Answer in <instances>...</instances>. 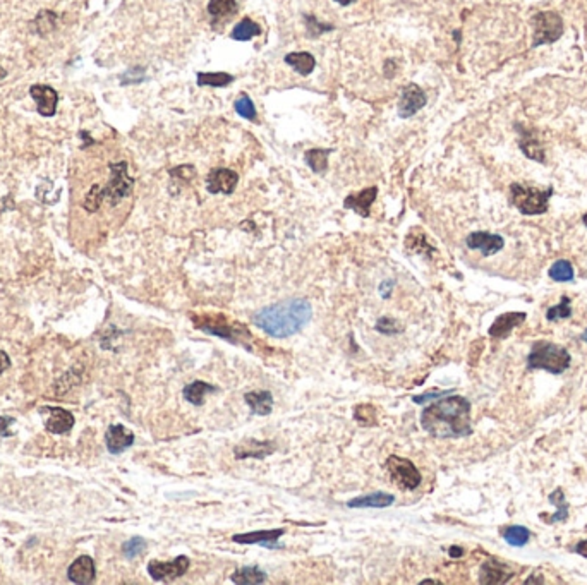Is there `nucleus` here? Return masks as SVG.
Listing matches in <instances>:
<instances>
[{
    "mask_svg": "<svg viewBox=\"0 0 587 585\" xmlns=\"http://www.w3.org/2000/svg\"><path fill=\"white\" fill-rule=\"evenodd\" d=\"M419 421L433 438H465L472 433L471 402L458 395L442 399L424 408Z\"/></svg>",
    "mask_w": 587,
    "mask_h": 585,
    "instance_id": "nucleus-1",
    "label": "nucleus"
},
{
    "mask_svg": "<svg viewBox=\"0 0 587 585\" xmlns=\"http://www.w3.org/2000/svg\"><path fill=\"white\" fill-rule=\"evenodd\" d=\"M313 309L306 299H289L259 309L252 323L273 338H289L309 323Z\"/></svg>",
    "mask_w": 587,
    "mask_h": 585,
    "instance_id": "nucleus-2",
    "label": "nucleus"
},
{
    "mask_svg": "<svg viewBox=\"0 0 587 585\" xmlns=\"http://www.w3.org/2000/svg\"><path fill=\"white\" fill-rule=\"evenodd\" d=\"M110 180L105 187L93 186L84 200V209L90 213L97 211L104 201H108L110 205L115 206L124 198H127L133 191L134 180L127 175V163L119 161V163H110Z\"/></svg>",
    "mask_w": 587,
    "mask_h": 585,
    "instance_id": "nucleus-3",
    "label": "nucleus"
},
{
    "mask_svg": "<svg viewBox=\"0 0 587 585\" xmlns=\"http://www.w3.org/2000/svg\"><path fill=\"white\" fill-rule=\"evenodd\" d=\"M553 187H536L531 184L513 182L510 186V203L522 215H542L548 211V201Z\"/></svg>",
    "mask_w": 587,
    "mask_h": 585,
    "instance_id": "nucleus-4",
    "label": "nucleus"
},
{
    "mask_svg": "<svg viewBox=\"0 0 587 585\" xmlns=\"http://www.w3.org/2000/svg\"><path fill=\"white\" fill-rule=\"evenodd\" d=\"M572 357L567 352V348L560 345L552 344V342H536L533 345L529 357H527V367L533 369H545L553 374L563 373L570 367Z\"/></svg>",
    "mask_w": 587,
    "mask_h": 585,
    "instance_id": "nucleus-5",
    "label": "nucleus"
},
{
    "mask_svg": "<svg viewBox=\"0 0 587 585\" xmlns=\"http://www.w3.org/2000/svg\"><path fill=\"white\" fill-rule=\"evenodd\" d=\"M533 49L558 42L563 35V21L555 10H542L533 17Z\"/></svg>",
    "mask_w": 587,
    "mask_h": 585,
    "instance_id": "nucleus-6",
    "label": "nucleus"
},
{
    "mask_svg": "<svg viewBox=\"0 0 587 585\" xmlns=\"http://www.w3.org/2000/svg\"><path fill=\"white\" fill-rule=\"evenodd\" d=\"M387 470L394 483L405 491H414L421 484V474L417 467L409 458H402L399 455H390L387 460Z\"/></svg>",
    "mask_w": 587,
    "mask_h": 585,
    "instance_id": "nucleus-7",
    "label": "nucleus"
},
{
    "mask_svg": "<svg viewBox=\"0 0 587 585\" xmlns=\"http://www.w3.org/2000/svg\"><path fill=\"white\" fill-rule=\"evenodd\" d=\"M189 558L181 554L172 561H152L148 565V573L156 582H168L182 577L189 570Z\"/></svg>",
    "mask_w": 587,
    "mask_h": 585,
    "instance_id": "nucleus-8",
    "label": "nucleus"
},
{
    "mask_svg": "<svg viewBox=\"0 0 587 585\" xmlns=\"http://www.w3.org/2000/svg\"><path fill=\"white\" fill-rule=\"evenodd\" d=\"M465 244L469 249L483 253V256H493L505 248V239L490 232H472L465 239Z\"/></svg>",
    "mask_w": 587,
    "mask_h": 585,
    "instance_id": "nucleus-9",
    "label": "nucleus"
},
{
    "mask_svg": "<svg viewBox=\"0 0 587 585\" xmlns=\"http://www.w3.org/2000/svg\"><path fill=\"white\" fill-rule=\"evenodd\" d=\"M29 95L36 102V109L42 117H54L57 113L58 93L49 84H33Z\"/></svg>",
    "mask_w": 587,
    "mask_h": 585,
    "instance_id": "nucleus-10",
    "label": "nucleus"
},
{
    "mask_svg": "<svg viewBox=\"0 0 587 585\" xmlns=\"http://www.w3.org/2000/svg\"><path fill=\"white\" fill-rule=\"evenodd\" d=\"M42 415L45 419V428L49 433L65 434L74 426V415L61 407H43Z\"/></svg>",
    "mask_w": 587,
    "mask_h": 585,
    "instance_id": "nucleus-11",
    "label": "nucleus"
},
{
    "mask_svg": "<svg viewBox=\"0 0 587 585\" xmlns=\"http://www.w3.org/2000/svg\"><path fill=\"white\" fill-rule=\"evenodd\" d=\"M237 182H239L237 172L230 170V168H214L208 174L207 189L211 194H232L236 191Z\"/></svg>",
    "mask_w": 587,
    "mask_h": 585,
    "instance_id": "nucleus-12",
    "label": "nucleus"
},
{
    "mask_svg": "<svg viewBox=\"0 0 587 585\" xmlns=\"http://www.w3.org/2000/svg\"><path fill=\"white\" fill-rule=\"evenodd\" d=\"M426 102L428 98L423 88H419L417 84H409L402 91L401 102H399V115L405 117V119L407 117H412L414 113L419 112L426 105Z\"/></svg>",
    "mask_w": 587,
    "mask_h": 585,
    "instance_id": "nucleus-13",
    "label": "nucleus"
},
{
    "mask_svg": "<svg viewBox=\"0 0 587 585\" xmlns=\"http://www.w3.org/2000/svg\"><path fill=\"white\" fill-rule=\"evenodd\" d=\"M105 443H107L110 454L119 455L126 451L129 447H133L134 433L124 428L122 424H112L107 434H105Z\"/></svg>",
    "mask_w": 587,
    "mask_h": 585,
    "instance_id": "nucleus-14",
    "label": "nucleus"
},
{
    "mask_svg": "<svg viewBox=\"0 0 587 585\" xmlns=\"http://www.w3.org/2000/svg\"><path fill=\"white\" fill-rule=\"evenodd\" d=\"M284 529H270V531H256V532H248V534H236L232 537L234 543L239 544H262L263 547H268V550H280L275 540L280 536H284Z\"/></svg>",
    "mask_w": 587,
    "mask_h": 585,
    "instance_id": "nucleus-15",
    "label": "nucleus"
},
{
    "mask_svg": "<svg viewBox=\"0 0 587 585\" xmlns=\"http://www.w3.org/2000/svg\"><path fill=\"white\" fill-rule=\"evenodd\" d=\"M513 577V572L510 566L505 563L498 561H486L483 563L479 572V582L481 584H505Z\"/></svg>",
    "mask_w": 587,
    "mask_h": 585,
    "instance_id": "nucleus-16",
    "label": "nucleus"
},
{
    "mask_svg": "<svg viewBox=\"0 0 587 585\" xmlns=\"http://www.w3.org/2000/svg\"><path fill=\"white\" fill-rule=\"evenodd\" d=\"M67 577L71 582L74 584H91L97 577V570H95V561L90 556H79L78 560L72 563L67 570Z\"/></svg>",
    "mask_w": 587,
    "mask_h": 585,
    "instance_id": "nucleus-17",
    "label": "nucleus"
},
{
    "mask_svg": "<svg viewBox=\"0 0 587 585\" xmlns=\"http://www.w3.org/2000/svg\"><path fill=\"white\" fill-rule=\"evenodd\" d=\"M526 319V312H507V314L498 316L490 326V337L493 338H505L512 333L513 328L522 325Z\"/></svg>",
    "mask_w": 587,
    "mask_h": 585,
    "instance_id": "nucleus-18",
    "label": "nucleus"
},
{
    "mask_svg": "<svg viewBox=\"0 0 587 585\" xmlns=\"http://www.w3.org/2000/svg\"><path fill=\"white\" fill-rule=\"evenodd\" d=\"M395 496L388 495V492L378 491L371 495L357 496V498L351 499L347 503L348 508H387V506L394 505Z\"/></svg>",
    "mask_w": 587,
    "mask_h": 585,
    "instance_id": "nucleus-19",
    "label": "nucleus"
},
{
    "mask_svg": "<svg viewBox=\"0 0 587 585\" xmlns=\"http://www.w3.org/2000/svg\"><path fill=\"white\" fill-rule=\"evenodd\" d=\"M376 187H368V189H362L361 193L351 194V196L344 201V205H346V208L348 209H354L357 215L369 216V208H371L373 201L376 200Z\"/></svg>",
    "mask_w": 587,
    "mask_h": 585,
    "instance_id": "nucleus-20",
    "label": "nucleus"
},
{
    "mask_svg": "<svg viewBox=\"0 0 587 585\" xmlns=\"http://www.w3.org/2000/svg\"><path fill=\"white\" fill-rule=\"evenodd\" d=\"M275 450L273 443H265V441L258 440H246L242 441L239 447H236V457L237 458H263L270 455Z\"/></svg>",
    "mask_w": 587,
    "mask_h": 585,
    "instance_id": "nucleus-21",
    "label": "nucleus"
},
{
    "mask_svg": "<svg viewBox=\"0 0 587 585\" xmlns=\"http://www.w3.org/2000/svg\"><path fill=\"white\" fill-rule=\"evenodd\" d=\"M244 400L256 415H268L273 410V395L266 390L246 393Z\"/></svg>",
    "mask_w": 587,
    "mask_h": 585,
    "instance_id": "nucleus-22",
    "label": "nucleus"
},
{
    "mask_svg": "<svg viewBox=\"0 0 587 585\" xmlns=\"http://www.w3.org/2000/svg\"><path fill=\"white\" fill-rule=\"evenodd\" d=\"M519 131H520L519 146L524 152V154H526L527 158H531V160H536V161H539V163H542V161H545V150H542L541 143L534 138L533 132L526 131V129H519Z\"/></svg>",
    "mask_w": 587,
    "mask_h": 585,
    "instance_id": "nucleus-23",
    "label": "nucleus"
},
{
    "mask_svg": "<svg viewBox=\"0 0 587 585\" xmlns=\"http://www.w3.org/2000/svg\"><path fill=\"white\" fill-rule=\"evenodd\" d=\"M232 582L241 585H258L266 582V573L259 566H242L232 573Z\"/></svg>",
    "mask_w": 587,
    "mask_h": 585,
    "instance_id": "nucleus-24",
    "label": "nucleus"
},
{
    "mask_svg": "<svg viewBox=\"0 0 587 585\" xmlns=\"http://www.w3.org/2000/svg\"><path fill=\"white\" fill-rule=\"evenodd\" d=\"M285 62H287L291 67L296 69L300 76H307L314 71L316 67V61L311 54L307 51H294V54L285 55Z\"/></svg>",
    "mask_w": 587,
    "mask_h": 585,
    "instance_id": "nucleus-25",
    "label": "nucleus"
},
{
    "mask_svg": "<svg viewBox=\"0 0 587 585\" xmlns=\"http://www.w3.org/2000/svg\"><path fill=\"white\" fill-rule=\"evenodd\" d=\"M214 392H216L215 386L208 385V383H204V381H193L184 386L182 395H184V399L189 403H193V406H203L204 396H207L208 393H214Z\"/></svg>",
    "mask_w": 587,
    "mask_h": 585,
    "instance_id": "nucleus-26",
    "label": "nucleus"
},
{
    "mask_svg": "<svg viewBox=\"0 0 587 585\" xmlns=\"http://www.w3.org/2000/svg\"><path fill=\"white\" fill-rule=\"evenodd\" d=\"M258 35H262V26L251 21L249 17H244L232 31V38L239 40V42H248V40L255 38Z\"/></svg>",
    "mask_w": 587,
    "mask_h": 585,
    "instance_id": "nucleus-27",
    "label": "nucleus"
},
{
    "mask_svg": "<svg viewBox=\"0 0 587 585\" xmlns=\"http://www.w3.org/2000/svg\"><path fill=\"white\" fill-rule=\"evenodd\" d=\"M234 81V76L227 72H198V86L223 88L229 86Z\"/></svg>",
    "mask_w": 587,
    "mask_h": 585,
    "instance_id": "nucleus-28",
    "label": "nucleus"
},
{
    "mask_svg": "<svg viewBox=\"0 0 587 585\" xmlns=\"http://www.w3.org/2000/svg\"><path fill=\"white\" fill-rule=\"evenodd\" d=\"M330 153H332V150H321V148L309 150V152L306 153V161L311 167V170L316 172V174H325L326 167H328Z\"/></svg>",
    "mask_w": 587,
    "mask_h": 585,
    "instance_id": "nucleus-29",
    "label": "nucleus"
},
{
    "mask_svg": "<svg viewBox=\"0 0 587 585\" xmlns=\"http://www.w3.org/2000/svg\"><path fill=\"white\" fill-rule=\"evenodd\" d=\"M237 10L236 0H210L208 2V14L215 19H222V17L230 16Z\"/></svg>",
    "mask_w": 587,
    "mask_h": 585,
    "instance_id": "nucleus-30",
    "label": "nucleus"
},
{
    "mask_svg": "<svg viewBox=\"0 0 587 585\" xmlns=\"http://www.w3.org/2000/svg\"><path fill=\"white\" fill-rule=\"evenodd\" d=\"M549 503L556 505V513L548 517V524H556V522H565L568 518V505L565 502V495L561 489H556L553 495H549Z\"/></svg>",
    "mask_w": 587,
    "mask_h": 585,
    "instance_id": "nucleus-31",
    "label": "nucleus"
},
{
    "mask_svg": "<svg viewBox=\"0 0 587 585\" xmlns=\"http://www.w3.org/2000/svg\"><path fill=\"white\" fill-rule=\"evenodd\" d=\"M548 275L555 282H572L574 280V266H572L570 261L560 259L549 268Z\"/></svg>",
    "mask_w": 587,
    "mask_h": 585,
    "instance_id": "nucleus-32",
    "label": "nucleus"
},
{
    "mask_svg": "<svg viewBox=\"0 0 587 585\" xmlns=\"http://www.w3.org/2000/svg\"><path fill=\"white\" fill-rule=\"evenodd\" d=\"M505 540L510 544V546H515V547H522L526 546L527 543H529L531 539V532L529 529L526 527H520V525H513V527H508L507 531H505Z\"/></svg>",
    "mask_w": 587,
    "mask_h": 585,
    "instance_id": "nucleus-33",
    "label": "nucleus"
},
{
    "mask_svg": "<svg viewBox=\"0 0 587 585\" xmlns=\"http://www.w3.org/2000/svg\"><path fill=\"white\" fill-rule=\"evenodd\" d=\"M55 21H57V16L50 10H42V13L36 16V19L31 23L33 31L38 33V35H47L55 28Z\"/></svg>",
    "mask_w": 587,
    "mask_h": 585,
    "instance_id": "nucleus-34",
    "label": "nucleus"
},
{
    "mask_svg": "<svg viewBox=\"0 0 587 585\" xmlns=\"http://www.w3.org/2000/svg\"><path fill=\"white\" fill-rule=\"evenodd\" d=\"M354 419L366 428H373L378 422V412L373 406L364 403V406H357L354 408Z\"/></svg>",
    "mask_w": 587,
    "mask_h": 585,
    "instance_id": "nucleus-35",
    "label": "nucleus"
},
{
    "mask_svg": "<svg viewBox=\"0 0 587 585\" xmlns=\"http://www.w3.org/2000/svg\"><path fill=\"white\" fill-rule=\"evenodd\" d=\"M570 316H572V305H570V299H568L567 296L561 297L560 304L553 305V307H549L548 311H546V319H548V321H558V319L570 318Z\"/></svg>",
    "mask_w": 587,
    "mask_h": 585,
    "instance_id": "nucleus-36",
    "label": "nucleus"
},
{
    "mask_svg": "<svg viewBox=\"0 0 587 585\" xmlns=\"http://www.w3.org/2000/svg\"><path fill=\"white\" fill-rule=\"evenodd\" d=\"M146 547V540L143 539V537H131L129 540H126V543L122 544V553L124 556L129 558V560H134V558H138L139 554L145 551Z\"/></svg>",
    "mask_w": 587,
    "mask_h": 585,
    "instance_id": "nucleus-37",
    "label": "nucleus"
},
{
    "mask_svg": "<svg viewBox=\"0 0 587 585\" xmlns=\"http://www.w3.org/2000/svg\"><path fill=\"white\" fill-rule=\"evenodd\" d=\"M234 106H236V112L239 113L241 117H244V119L248 120H256V109L255 105H252V102L249 100L248 95H241L236 103H234Z\"/></svg>",
    "mask_w": 587,
    "mask_h": 585,
    "instance_id": "nucleus-38",
    "label": "nucleus"
},
{
    "mask_svg": "<svg viewBox=\"0 0 587 585\" xmlns=\"http://www.w3.org/2000/svg\"><path fill=\"white\" fill-rule=\"evenodd\" d=\"M376 330L383 335H399L402 333V326L394 318H380L376 323Z\"/></svg>",
    "mask_w": 587,
    "mask_h": 585,
    "instance_id": "nucleus-39",
    "label": "nucleus"
},
{
    "mask_svg": "<svg viewBox=\"0 0 587 585\" xmlns=\"http://www.w3.org/2000/svg\"><path fill=\"white\" fill-rule=\"evenodd\" d=\"M306 23H307V31H309L311 36H318V35H320V33L332 31V29H333L332 24H321V23H318L316 17H313V16H307L306 17Z\"/></svg>",
    "mask_w": 587,
    "mask_h": 585,
    "instance_id": "nucleus-40",
    "label": "nucleus"
},
{
    "mask_svg": "<svg viewBox=\"0 0 587 585\" xmlns=\"http://www.w3.org/2000/svg\"><path fill=\"white\" fill-rule=\"evenodd\" d=\"M143 79H145V71H143L141 67H136V69H131V71L124 72V76L120 77V83H122L124 86H127V84L141 83Z\"/></svg>",
    "mask_w": 587,
    "mask_h": 585,
    "instance_id": "nucleus-41",
    "label": "nucleus"
},
{
    "mask_svg": "<svg viewBox=\"0 0 587 585\" xmlns=\"http://www.w3.org/2000/svg\"><path fill=\"white\" fill-rule=\"evenodd\" d=\"M449 393L452 392H429V393H424V395H419V396H414V403H424L428 402V400H433V399H442V396H447Z\"/></svg>",
    "mask_w": 587,
    "mask_h": 585,
    "instance_id": "nucleus-42",
    "label": "nucleus"
},
{
    "mask_svg": "<svg viewBox=\"0 0 587 585\" xmlns=\"http://www.w3.org/2000/svg\"><path fill=\"white\" fill-rule=\"evenodd\" d=\"M14 419L10 417H0V436H10V431H7L9 424H13Z\"/></svg>",
    "mask_w": 587,
    "mask_h": 585,
    "instance_id": "nucleus-43",
    "label": "nucleus"
},
{
    "mask_svg": "<svg viewBox=\"0 0 587 585\" xmlns=\"http://www.w3.org/2000/svg\"><path fill=\"white\" fill-rule=\"evenodd\" d=\"M10 367V359L9 355L6 354L3 351H0V374L3 373V371H7Z\"/></svg>",
    "mask_w": 587,
    "mask_h": 585,
    "instance_id": "nucleus-44",
    "label": "nucleus"
},
{
    "mask_svg": "<svg viewBox=\"0 0 587 585\" xmlns=\"http://www.w3.org/2000/svg\"><path fill=\"white\" fill-rule=\"evenodd\" d=\"M574 551L577 554H581V556L587 558V540H581V543L574 547Z\"/></svg>",
    "mask_w": 587,
    "mask_h": 585,
    "instance_id": "nucleus-45",
    "label": "nucleus"
},
{
    "mask_svg": "<svg viewBox=\"0 0 587 585\" xmlns=\"http://www.w3.org/2000/svg\"><path fill=\"white\" fill-rule=\"evenodd\" d=\"M79 136H81V138H84V145H83V148H86V146L93 145V139H91V138H90V134H88V132H86V131L79 132Z\"/></svg>",
    "mask_w": 587,
    "mask_h": 585,
    "instance_id": "nucleus-46",
    "label": "nucleus"
},
{
    "mask_svg": "<svg viewBox=\"0 0 587 585\" xmlns=\"http://www.w3.org/2000/svg\"><path fill=\"white\" fill-rule=\"evenodd\" d=\"M450 556L452 558H458V556H462V554H464V551H462V547H457V546H453V547H450Z\"/></svg>",
    "mask_w": 587,
    "mask_h": 585,
    "instance_id": "nucleus-47",
    "label": "nucleus"
},
{
    "mask_svg": "<svg viewBox=\"0 0 587 585\" xmlns=\"http://www.w3.org/2000/svg\"><path fill=\"white\" fill-rule=\"evenodd\" d=\"M6 77H7V71L2 67V65H0V81L6 79Z\"/></svg>",
    "mask_w": 587,
    "mask_h": 585,
    "instance_id": "nucleus-48",
    "label": "nucleus"
},
{
    "mask_svg": "<svg viewBox=\"0 0 587 585\" xmlns=\"http://www.w3.org/2000/svg\"><path fill=\"white\" fill-rule=\"evenodd\" d=\"M335 2H339L340 6H348V3L355 2V0H335Z\"/></svg>",
    "mask_w": 587,
    "mask_h": 585,
    "instance_id": "nucleus-49",
    "label": "nucleus"
},
{
    "mask_svg": "<svg viewBox=\"0 0 587 585\" xmlns=\"http://www.w3.org/2000/svg\"><path fill=\"white\" fill-rule=\"evenodd\" d=\"M582 222H584V225L587 227V213H586V215H584V216H582Z\"/></svg>",
    "mask_w": 587,
    "mask_h": 585,
    "instance_id": "nucleus-50",
    "label": "nucleus"
},
{
    "mask_svg": "<svg viewBox=\"0 0 587 585\" xmlns=\"http://www.w3.org/2000/svg\"><path fill=\"white\" fill-rule=\"evenodd\" d=\"M582 340H586V342H587V331H586L584 335H582Z\"/></svg>",
    "mask_w": 587,
    "mask_h": 585,
    "instance_id": "nucleus-51",
    "label": "nucleus"
}]
</instances>
